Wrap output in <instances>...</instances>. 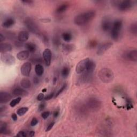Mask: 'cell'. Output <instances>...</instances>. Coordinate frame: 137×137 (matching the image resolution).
<instances>
[{"label":"cell","instance_id":"1","mask_svg":"<svg viewBox=\"0 0 137 137\" xmlns=\"http://www.w3.org/2000/svg\"><path fill=\"white\" fill-rule=\"evenodd\" d=\"M96 12L94 10H89L76 16L74 18V23L78 26H82L88 23L95 18Z\"/></svg>","mask_w":137,"mask_h":137},{"label":"cell","instance_id":"55","mask_svg":"<svg viewBox=\"0 0 137 137\" xmlns=\"http://www.w3.org/2000/svg\"><path fill=\"white\" fill-rule=\"evenodd\" d=\"M46 89H42V92H45V91H46V90H45Z\"/></svg>","mask_w":137,"mask_h":137},{"label":"cell","instance_id":"38","mask_svg":"<svg viewBox=\"0 0 137 137\" xmlns=\"http://www.w3.org/2000/svg\"><path fill=\"white\" fill-rule=\"evenodd\" d=\"M45 106H46V104H45V103L44 102H41L40 104H39V106L38 107V112H42V111H43L44 110V109L45 108Z\"/></svg>","mask_w":137,"mask_h":137},{"label":"cell","instance_id":"50","mask_svg":"<svg viewBox=\"0 0 137 137\" xmlns=\"http://www.w3.org/2000/svg\"><path fill=\"white\" fill-rule=\"evenodd\" d=\"M40 21L43 22V23H49L50 22V19H47V18H44V19H40Z\"/></svg>","mask_w":137,"mask_h":137},{"label":"cell","instance_id":"44","mask_svg":"<svg viewBox=\"0 0 137 137\" xmlns=\"http://www.w3.org/2000/svg\"><path fill=\"white\" fill-rule=\"evenodd\" d=\"M44 95L42 93H39V95L37 96V100L38 101H42L44 99Z\"/></svg>","mask_w":137,"mask_h":137},{"label":"cell","instance_id":"28","mask_svg":"<svg viewBox=\"0 0 137 137\" xmlns=\"http://www.w3.org/2000/svg\"><path fill=\"white\" fill-rule=\"evenodd\" d=\"M53 43L55 47H58L61 44V41L60 37L57 35H55L53 38Z\"/></svg>","mask_w":137,"mask_h":137},{"label":"cell","instance_id":"5","mask_svg":"<svg viewBox=\"0 0 137 137\" xmlns=\"http://www.w3.org/2000/svg\"><path fill=\"white\" fill-rule=\"evenodd\" d=\"M87 106L92 112H97L101 107V102L97 98L90 97L87 101Z\"/></svg>","mask_w":137,"mask_h":137},{"label":"cell","instance_id":"40","mask_svg":"<svg viewBox=\"0 0 137 137\" xmlns=\"http://www.w3.org/2000/svg\"><path fill=\"white\" fill-rule=\"evenodd\" d=\"M55 124V122H53L50 123L48 125V126L47 127L46 130H45V132H48V131H50V130H51V129L53 128V126H54Z\"/></svg>","mask_w":137,"mask_h":137},{"label":"cell","instance_id":"21","mask_svg":"<svg viewBox=\"0 0 137 137\" xmlns=\"http://www.w3.org/2000/svg\"><path fill=\"white\" fill-rule=\"evenodd\" d=\"M15 23V21L14 18H9L6 19V20L2 23V27L4 28H9L12 26Z\"/></svg>","mask_w":137,"mask_h":137},{"label":"cell","instance_id":"7","mask_svg":"<svg viewBox=\"0 0 137 137\" xmlns=\"http://www.w3.org/2000/svg\"><path fill=\"white\" fill-rule=\"evenodd\" d=\"M89 60L90 59L89 58H86L80 61L79 63H78L76 67V72L78 74H81L84 72L85 71Z\"/></svg>","mask_w":137,"mask_h":137},{"label":"cell","instance_id":"47","mask_svg":"<svg viewBox=\"0 0 137 137\" xmlns=\"http://www.w3.org/2000/svg\"><path fill=\"white\" fill-rule=\"evenodd\" d=\"M11 118L14 120V121H16L18 119V117H17V115L15 113H13L11 115Z\"/></svg>","mask_w":137,"mask_h":137},{"label":"cell","instance_id":"36","mask_svg":"<svg viewBox=\"0 0 137 137\" xmlns=\"http://www.w3.org/2000/svg\"><path fill=\"white\" fill-rule=\"evenodd\" d=\"M67 84H64L63 85V86L59 89V90H58V92L56 93V94H55V98H56V97H57L58 96H59L61 94H62L63 92H64V91L65 90V89H66V88H67Z\"/></svg>","mask_w":137,"mask_h":137},{"label":"cell","instance_id":"30","mask_svg":"<svg viewBox=\"0 0 137 137\" xmlns=\"http://www.w3.org/2000/svg\"><path fill=\"white\" fill-rule=\"evenodd\" d=\"M130 32L133 35L136 36L137 34V24L136 23H134L130 25Z\"/></svg>","mask_w":137,"mask_h":137},{"label":"cell","instance_id":"53","mask_svg":"<svg viewBox=\"0 0 137 137\" xmlns=\"http://www.w3.org/2000/svg\"><path fill=\"white\" fill-rule=\"evenodd\" d=\"M6 106H1V107H0V112L2 113L3 112H4V111L6 110Z\"/></svg>","mask_w":137,"mask_h":137},{"label":"cell","instance_id":"19","mask_svg":"<svg viewBox=\"0 0 137 137\" xmlns=\"http://www.w3.org/2000/svg\"><path fill=\"white\" fill-rule=\"evenodd\" d=\"M30 55V53L28 50H23L17 54V57L19 61H24L27 60Z\"/></svg>","mask_w":137,"mask_h":137},{"label":"cell","instance_id":"18","mask_svg":"<svg viewBox=\"0 0 137 137\" xmlns=\"http://www.w3.org/2000/svg\"><path fill=\"white\" fill-rule=\"evenodd\" d=\"M126 57L127 60L136 62H137V50L136 49L130 51L126 54Z\"/></svg>","mask_w":137,"mask_h":137},{"label":"cell","instance_id":"45","mask_svg":"<svg viewBox=\"0 0 137 137\" xmlns=\"http://www.w3.org/2000/svg\"><path fill=\"white\" fill-rule=\"evenodd\" d=\"M15 46L17 47H21L23 45V42L19 41V40L16 41L15 42Z\"/></svg>","mask_w":137,"mask_h":137},{"label":"cell","instance_id":"35","mask_svg":"<svg viewBox=\"0 0 137 137\" xmlns=\"http://www.w3.org/2000/svg\"><path fill=\"white\" fill-rule=\"evenodd\" d=\"M5 36L8 38V39H10V40H14V39L16 38V34L14 33V32H6L4 34Z\"/></svg>","mask_w":137,"mask_h":137},{"label":"cell","instance_id":"46","mask_svg":"<svg viewBox=\"0 0 137 137\" xmlns=\"http://www.w3.org/2000/svg\"><path fill=\"white\" fill-rule=\"evenodd\" d=\"M22 2L26 4H31L33 3V1H31V0H24L22 1Z\"/></svg>","mask_w":137,"mask_h":137},{"label":"cell","instance_id":"43","mask_svg":"<svg viewBox=\"0 0 137 137\" xmlns=\"http://www.w3.org/2000/svg\"><path fill=\"white\" fill-rule=\"evenodd\" d=\"M38 123V121L36 118H33L31 122V126H36Z\"/></svg>","mask_w":137,"mask_h":137},{"label":"cell","instance_id":"41","mask_svg":"<svg viewBox=\"0 0 137 137\" xmlns=\"http://www.w3.org/2000/svg\"><path fill=\"white\" fill-rule=\"evenodd\" d=\"M54 95H55V93L54 92H52L50 94H48V95L45 96L44 99L45 100H50L51 99L53 98L54 96Z\"/></svg>","mask_w":137,"mask_h":137},{"label":"cell","instance_id":"22","mask_svg":"<svg viewBox=\"0 0 137 137\" xmlns=\"http://www.w3.org/2000/svg\"><path fill=\"white\" fill-rule=\"evenodd\" d=\"M25 47L30 53H33L36 50V45L32 42L26 43L25 44Z\"/></svg>","mask_w":137,"mask_h":137},{"label":"cell","instance_id":"32","mask_svg":"<svg viewBox=\"0 0 137 137\" xmlns=\"http://www.w3.org/2000/svg\"><path fill=\"white\" fill-rule=\"evenodd\" d=\"M70 69L68 67H64L62 71V76L63 78H67L70 74Z\"/></svg>","mask_w":137,"mask_h":137},{"label":"cell","instance_id":"12","mask_svg":"<svg viewBox=\"0 0 137 137\" xmlns=\"http://www.w3.org/2000/svg\"><path fill=\"white\" fill-rule=\"evenodd\" d=\"M51 56H52L51 51L49 49L47 48L44 50L43 53V57L45 66L47 67L50 66V65L51 64Z\"/></svg>","mask_w":137,"mask_h":137},{"label":"cell","instance_id":"27","mask_svg":"<svg viewBox=\"0 0 137 137\" xmlns=\"http://www.w3.org/2000/svg\"><path fill=\"white\" fill-rule=\"evenodd\" d=\"M69 7L68 4H63L61 5H60L56 10V12L57 14H62V13L66 11Z\"/></svg>","mask_w":137,"mask_h":137},{"label":"cell","instance_id":"39","mask_svg":"<svg viewBox=\"0 0 137 137\" xmlns=\"http://www.w3.org/2000/svg\"><path fill=\"white\" fill-rule=\"evenodd\" d=\"M16 136L18 137H26L27 136H28V133L25 132L23 131H21L18 132Z\"/></svg>","mask_w":137,"mask_h":137},{"label":"cell","instance_id":"54","mask_svg":"<svg viewBox=\"0 0 137 137\" xmlns=\"http://www.w3.org/2000/svg\"><path fill=\"white\" fill-rule=\"evenodd\" d=\"M56 81H57V78L56 77H54V79H53V83H54V85H55L56 83Z\"/></svg>","mask_w":137,"mask_h":137},{"label":"cell","instance_id":"9","mask_svg":"<svg viewBox=\"0 0 137 137\" xmlns=\"http://www.w3.org/2000/svg\"><path fill=\"white\" fill-rule=\"evenodd\" d=\"M133 6V2L130 0L121 1L118 5V9L121 11H126L131 9Z\"/></svg>","mask_w":137,"mask_h":137},{"label":"cell","instance_id":"33","mask_svg":"<svg viewBox=\"0 0 137 137\" xmlns=\"http://www.w3.org/2000/svg\"><path fill=\"white\" fill-rule=\"evenodd\" d=\"M98 45V42L96 40H91L89 41L87 44V47L89 49H93Z\"/></svg>","mask_w":137,"mask_h":137},{"label":"cell","instance_id":"16","mask_svg":"<svg viewBox=\"0 0 137 137\" xmlns=\"http://www.w3.org/2000/svg\"><path fill=\"white\" fill-rule=\"evenodd\" d=\"M29 32L26 30H23L19 32L17 36L18 40L22 42H25L26 41H27L29 39Z\"/></svg>","mask_w":137,"mask_h":137},{"label":"cell","instance_id":"15","mask_svg":"<svg viewBox=\"0 0 137 137\" xmlns=\"http://www.w3.org/2000/svg\"><path fill=\"white\" fill-rule=\"evenodd\" d=\"M12 94L15 96L25 97L29 95V92L27 90L21 88H16L12 91Z\"/></svg>","mask_w":137,"mask_h":137},{"label":"cell","instance_id":"48","mask_svg":"<svg viewBox=\"0 0 137 137\" xmlns=\"http://www.w3.org/2000/svg\"><path fill=\"white\" fill-rule=\"evenodd\" d=\"M5 38L6 37L4 35H3L2 33L0 34V43H2V42L5 40Z\"/></svg>","mask_w":137,"mask_h":137},{"label":"cell","instance_id":"34","mask_svg":"<svg viewBox=\"0 0 137 137\" xmlns=\"http://www.w3.org/2000/svg\"><path fill=\"white\" fill-rule=\"evenodd\" d=\"M21 100H22L21 97H17L16 99L12 100L10 102V106L11 107H12V108L15 107L16 105H17V104L19 102H20V101H21Z\"/></svg>","mask_w":137,"mask_h":137},{"label":"cell","instance_id":"14","mask_svg":"<svg viewBox=\"0 0 137 137\" xmlns=\"http://www.w3.org/2000/svg\"><path fill=\"white\" fill-rule=\"evenodd\" d=\"M12 99V95L6 92L1 91L0 92V103L1 104L6 103Z\"/></svg>","mask_w":137,"mask_h":137},{"label":"cell","instance_id":"23","mask_svg":"<svg viewBox=\"0 0 137 137\" xmlns=\"http://www.w3.org/2000/svg\"><path fill=\"white\" fill-rule=\"evenodd\" d=\"M10 133V131L7 129V124L5 122L1 121L0 122V133L9 134Z\"/></svg>","mask_w":137,"mask_h":137},{"label":"cell","instance_id":"31","mask_svg":"<svg viewBox=\"0 0 137 137\" xmlns=\"http://www.w3.org/2000/svg\"><path fill=\"white\" fill-rule=\"evenodd\" d=\"M29 109L27 107H22L19 108L17 111V114L19 116H23L28 112Z\"/></svg>","mask_w":137,"mask_h":137},{"label":"cell","instance_id":"17","mask_svg":"<svg viewBox=\"0 0 137 137\" xmlns=\"http://www.w3.org/2000/svg\"><path fill=\"white\" fill-rule=\"evenodd\" d=\"M12 49V45L9 43H1L0 44V52L1 53H6Z\"/></svg>","mask_w":137,"mask_h":137},{"label":"cell","instance_id":"52","mask_svg":"<svg viewBox=\"0 0 137 137\" xmlns=\"http://www.w3.org/2000/svg\"><path fill=\"white\" fill-rule=\"evenodd\" d=\"M35 135V132L33 131H31L28 133V136H31V137H33Z\"/></svg>","mask_w":137,"mask_h":137},{"label":"cell","instance_id":"6","mask_svg":"<svg viewBox=\"0 0 137 137\" xmlns=\"http://www.w3.org/2000/svg\"><path fill=\"white\" fill-rule=\"evenodd\" d=\"M1 60L6 65L12 66L16 63L15 57L11 54L8 53H2L1 54Z\"/></svg>","mask_w":137,"mask_h":137},{"label":"cell","instance_id":"26","mask_svg":"<svg viewBox=\"0 0 137 137\" xmlns=\"http://www.w3.org/2000/svg\"><path fill=\"white\" fill-rule=\"evenodd\" d=\"M62 37L63 40L66 42H70L72 39V35L70 32H64L62 35Z\"/></svg>","mask_w":137,"mask_h":137},{"label":"cell","instance_id":"37","mask_svg":"<svg viewBox=\"0 0 137 137\" xmlns=\"http://www.w3.org/2000/svg\"><path fill=\"white\" fill-rule=\"evenodd\" d=\"M41 36V38H42V41L44 42V44H48L49 43V38H48V35L46 34H40Z\"/></svg>","mask_w":137,"mask_h":137},{"label":"cell","instance_id":"42","mask_svg":"<svg viewBox=\"0 0 137 137\" xmlns=\"http://www.w3.org/2000/svg\"><path fill=\"white\" fill-rule=\"evenodd\" d=\"M49 115H50V112H48H48H44L42 113L41 114V116L44 120H46L49 116Z\"/></svg>","mask_w":137,"mask_h":137},{"label":"cell","instance_id":"29","mask_svg":"<svg viewBox=\"0 0 137 137\" xmlns=\"http://www.w3.org/2000/svg\"><path fill=\"white\" fill-rule=\"evenodd\" d=\"M42 58L39 57L38 56H34L33 57H32L31 59H30V62L33 63V64H40L42 62Z\"/></svg>","mask_w":137,"mask_h":137},{"label":"cell","instance_id":"11","mask_svg":"<svg viewBox=\"0 0 137 137\" xmlns=\"http://www.w3.org/2000/svg\"><path fill=\"white\" fill-rule=\"evenodd\" d=\"M76 46L73 43H67L62 44V51L64 55H69L75 50Z\"/></svg>","mask_w":137,"mask_h":137},{"label":"cell","instance_id":"4","mask_svg":"<svg viewBox=\"0 0 137 137\" xmlns=\"http://www.w3.org/2000/svg\"><path fill=\"white\" fill-rule=\"evenodd\" d=\"M25 26L28 30L34 34L40 35L41 32L37 24L31 18H26L24 22Z\"/></svg>","mask_w":137,"mask_h":137},{"label":"cell","instance_id":"24","mask_svg":"<svg viewBox=\"0 0 137 137\" xmlns=\"http://www.w3.org/2000/svg\"><path fill=\"white\" fill-rule=\"evenodd\" d=\"M21 85L25 89H29L31 86L30 80L26 78H24L21 80Z\"/></svg>","mask_w":137,"mask_h":137},{"label":"cell","instance_id":"20","mask_svg":"<svg viewBox=\"0 0 137 137\" xmlns=\"http://www.w3.org/2000/svg\"><path fill=\"white\" fill-rule=\"evenodd\" d=\"M95 68H96L95 63L92 60H89L88 63L85 71L87 72L88 74H92L95 69Z\"/></svg>","mask_w":137,"mask_h":137},{"label":"cell","instance_id":"10","mask_svg":"<svg viewBox=\"0 0 137 137\" xmlns=\"http://www.w3.org/2000/svg\"><path fill=\"white\" fill-rule=\"evenodd\" d=\"M32 65L31 62H28L24 63L21 68V74L24 77H29L31 71Z\"/></svg>","mask_w":137,"mask_h":137},{"label":"cell","instance_id":"49","mask_svg":"<svg viewBox=\"0 0 137 137\" xmlns=\"http://www.w3.org/2000/svg\"><path fill=\"white\" fill-rule=\"evenodd\" d=\"M39 81H40V80H39V79L38 77H37L36 76L34 77V78H33V82H34V83L35 85L38 84L39 83Z\"/></svg>","mask_w":137,"mask_h":137},{"label":"cell","instance_id":"25","mask_svg":"<svg viewBox=\"0 0 137 137\" xmlns=\"http://www.w3.org/2000/svg\"><path fill=\"white\" fill-rule=\"evenodd\" d=\"M35 72L36 75L38 77L42 76L44 73V68L41 64H39L35 65Z\"/></svg>","mask_w":137,"mask_h":137},{"label":"cell","instance_id":"8","mask_svg":"<svg viewBox=\"0 0 137 137\" xmlns=\"http://www.w3.org/2000/svg\"><path fill=\"white\" fill-rule=\"evenodd\" d=\"M113 45V43L112 42H105L100 44L96 51V54L98 55H102L108 51Z\"/></svg>","mask_w":137,"mask_h":137},{"label":"cell","instance_id":"2","mask_svg":"<svg viewBox=\"0 0 137 137\" xmlns=\"http://www.w3.org/2000/svg\"><path fill=\"white\" fill-rule=\"evenodd\" d=\"M100 80L104 83H110L114 79L113 71L109 68H104L101 69L98 74Z\"/></svg>","mask_w":137,"mask_h":137},{"label":"cell","instance_id":"51","mask_svg":"<svg viewBox=\"0 0 137 137\" xmlns=\"http://www.w3.org/2000/svg\"><path fill=\"white\" fill-rule=\"evenodd\" d=\"M59 114H60L59 110H56L54 113V117L55 118H57V117L59 116Z\"/></svg>","mask_w":137,"mask_h":137},{"label":"cell","instance_id":"3","mask_svg":"<svg viewBox=\"0 0 137 137\" xmlns=\"http://www.w3.org/2000/svg\"><path fill=\"white\" fill-rule=\"evenodd\" d=\"M122 25L123 22L121 19H117L115 21L112 25V28H111L110 35L114 41H117L119 39Z\"/></svg>","mask_w":137,"mask_h":137},{"label":"cell","instance_id":"13","mask_svg":"<svg viewBox=\"0 0 137 137\" xmlns=\"http://www.w3.org/2000/svg\"><path fill=\"white\" fill-rule=\"evenodd\" d=\"M112 25L110 19L108 18H104L101 22V28L103 32H108L111 30Z\"/></svg>","mask_w":137,"mask_h":137}]
</instances>
